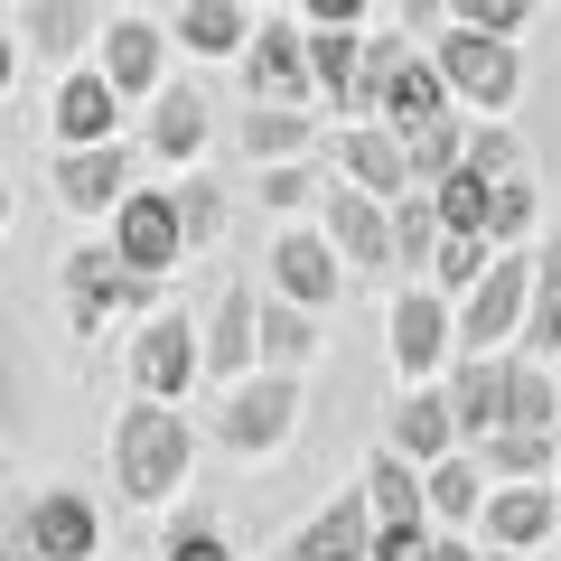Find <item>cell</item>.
Instances as JSON below:
<instances>
[{
    "label": "cell",
    "instance_id": "cb8c5ba5",
    "mask_svg": "<svg viewBox=\"0 0 561 561\" xmlns=\"http://www.w3.org/2000/svg\"><path fill=\"white\" fill-rule=\"evenodd\" d=\"M253 356L272 365V375H300V365L319 356V309L272 300V290H262V300H253Z\"/></svg>",
    "mask_w": 561,
    "mask_h": 561
},
{
    "label": "cell",
    "instance_id": "836d02e7",
    "mask_svg": "<svg viewBox=\"0 0 561 561\" xmlns=\"http://www.w3.org/2000/svg\"><path fill=\"white\" fill-rule=\"evenodd\" d=\"M486 262H496L486 234H440V253H431V290H440V300H468V290L486 280Z\"/></svg>",
    "mask_w": 561,
    "mask_h": 561
},
{
    "label": "cell",
    "instance_id": "44dd1931",
    "mask_svg": "<svg viewBox=\"0 0 561 561\" xmlns=\"http://www.w3.org/2000/svg\"><path fill=\"white\" fill-rule=\"evenodd\" d=\"M449 412H459V449L505 431V356H459L449 365Z\"/></svg>",
    "mask_w": 561,
    "mask_h": 561
},
{
    "label": "cell",
    "instance_id": "ba28073f",
    "mask_svg": "<svg viewBox=\"0 0 561 561\" xmlns=\"http://www.w3.org/2000/svg\"><path fill=\"white\" fill-rule=\"evenodd\" d=\"M262 290H272V300H300V309H337V290H346L337 243H328L319 225L272 234V253H262Z\"/></svg>",
    "mask_w": 561,
    "mask_h": 561
},
{
    "label": "cell",
    "instance_id": "816d5d0a",
    "mask_svg": "<svg viewBox=\"0 0 561 561\" xmlns=\"http://www.w3.org/2000/svg\"><path fill=\"white\" fill-rule=\"evenodd\" d=\"M552 486H561V459H552Z\"/></svg>",
    "mask_w": 561,
    "mask_h": 561
},
{
    "label": "cell",
    "instance_id": "83f0119b",
    "mask_svg": "<svg viewBox=\"0 0 561 561\" xmlns=\"http://www.w3.org/2000/svg\"><path fill=\"white\" fill-rule=\"evenodd\" d=\"M243 150H253L262 169L309 160V150H319V113H309V103H253V113H243Z\"/></svg>",
    "mask_w": 561,
    "mask_h": 561
},
{
    "label": "cell",
    "instance_id": "bcb514c9",
    "mask_svg": "<svg viewBox=\"0 0 561 561\" xmlns=\"http://www.w3.org/2000/svg\"><path fill=\"white\" fill-rule=\"evenodd\" d=\"M393 10H402L412 38H440V28H449V0H393Z\"/></svg>",
    "mask_w": 561,
    "mask_h": 561
},
{
    "label": "cell",
    "instance_id": "4316f807",
    "mask_svg": "<svg viewBox=\"0 0 561 561\" xmlns=\"http://www.w3.org/2000/svg\"><path fill=\"white\" fill-rule=\"evenodd\" d=\"M505 431H561V383L524 346H505Z\"/></svg>",
    "mask_w": 561,
    "mask_h": 561
},
{
    "label": "cell",
    "instance_id": "1f68e13d",
    "mask_svg": "<svg viewBox=\"0 0 561 561\" xmlns=\"http://www.w3.org/2000/svg\"><path fill=\"white\" fill-rule=\"evenodd\" d=\"M515 346H524V356H542V365L561 356V243H542V253H534V300H524Z\"/></svg>",
    "mask_w": 561,
    "mask_h": 561
},
{
    "label": "cell",
    "instance_id": "5bb4252c",
    "mask_svg": "<svg viewBox=\"0 0 561 561\" xmlns=\"http://www.w3.org/2000/svg\"><path fill=\"white\" fill-rule=\"evenodd\" d=\"M57 197L76 206V216H113L122 197H131V150L122 140H94V150H57Z\"/></svg>",
    "mask_w": 561,
    "mask_h": 561
},
{
    "label": "cell",
    "instance_id": "b9f144b4",
    "mask_svg": "<svg viewBox=\"0 0 561 561\" xmlns=\"http://www.w3.org/2000/svg\"><path fill=\"white\" fill-rule=\"evenodd\" d=\"M0 561H47L38 524H28V496H0Z\"/></svg>",
    "mask_w": 561,
    "mask_h": 561
},
{
    "label": "cell",
    "instance_id": "52a82bcc",
    "mask_svg": "<svg viewBox=\"0 0 561 561\" xmlns=\"http://www.w3.org/2000/svg\"><path fill=\"white\" fill-rule=\"evenodd\" d=\"M103 225H113V262H131L140 280H160V272H179V262H187L179 197H169V187H131V197H122Z\"/></svg>",
    "mask_w": 561,
    "mask_h": 561
},
{
    "label": "cell",
    "instance_id": "f35d334b",
    "mask_svg": "<svg viewBox=\"0 0 561 561\" xmlns=\"http://www.w3.org/2000/svg\"><path fill=\"white\" fill-rule=\"evenodd\" d=\"M468 169H478V179H534V169H524V140L505 131V122H468Z\"/></svg>",
    "mask_w": 561,
    "mask_h": 561
},
{
    "label": "cell",
    "instance_id": "f6af8a7d",
    "mask_svg": "<svg viewBox=\"0 0 561 561\" xmlns=\"http://www.w3.org/2000/svg\"><path fill=\"white\" fill-rule=\"evenodd\" d=\"M365 10H375V0H300L309 28H365Z\"/></svg>",
    "mask_w": 561,
    "mask_h": 561
},
{
    "label": "cell",
    "instance_id": "f5cc1de1",
    "mask_svg": "<svg viewBox=\"0 0 561 561\" xmlns=\"http://www.w3.org/2000/svg\"><path fill=\"white\" fill-rule=\"evenodd\" d=\"M0 10H10V0H0Z\"/></svg>",
    "mask_w": 561,
    "mask_h": 561
},
{
    "label": "cell",
    "instance_id": "d4e9b609",
    "mask_svg": "<svg viewBox=\"0 0 561 561\" xmlns=\"http://www.w3.org/2000/svg\"><path fill=\"white\" fill-rule=\"evenodd\" d=\"M84 38H103L94 0H20V47H38L47 66H76Z\"/></svg>",
    "mask_w": 561,
    "mask_h": 561
},
{
    "label": "cell",
    "instance_id": "d590c367",
    "mask_svg": "<svg viewBox=\"0 0 561 561\" xmlns=\"http://www.w3.org/2000/svg\"><path fill=\"white\" fill-rule=\"evenodd\" d=\"M431 206H440V234H486V179H478L468 160L431 187Z\"/></svg>",
    "mask_w": 561,
    "mask_h": 561
},
{
    "label": "cell",
    "instance_id": "ee69618b",
    "mask_svg": "<svg viewBox=\"0 0 561 561\" xmlns=\"http://www.w3.org/2000/svg\"><path fill=\"white\" fill-rule=\"evenodd\" d=\"M160 561H234V552H225V542L206 534V524H179V534L160 542Z\"/></svg>",
    "mask_w": 561,
    "mask_h": 561
},
{
    "label": "cell",
    "instance_id": "60d3db41",
    "mask_svg": "<svg viewBox=\"0 0 561 561\" xmlns=\"http://www.w3.org/2000/svg\"><path fill=\"white\" fill-rule=\"evenodd\" d=\"M534 20V0H449V28H486V38H515Z\"/></svg>",
    "mask_w": 561,
    "mask_h": 561
},
{
    "label": "cell",
    "instance_id": "7bdbcfd3",
    "mask_svg": "<svg viewBox=\"0 0 561 561\" xmlns=\"http://www.w3.org/2000/svg\"><path fill=\"white\" fill-rule=\"evenodd\" d=\"M365 561H431V524H375V552Z\"/></svg>",
    "mask_w": 561,
    "mask_h": 561
},
{
    "label": "cell",
    "instance_id": "8fae6325",
    "mask_svg": "<svg viewBox=\"0 0 561 561\" xmlns=\"http://www.w3.org/2000/svg\"><path fill=\"white\" fill-rule=\"evenodd\" d=\"M150 290H160V280H140L131 262H113V243L66 253V309H76V328H103V319H122V309H150Z\"/></svg>",
    "mask_w": 561,
    "mask_h": 561
},
{
    "label": "cell",
    "instance_id": "277c9868",
    "mask_svg": "<svg viewBox=\"0 0 561 561\" xmlns=\"http://www.w3.org/2000/svg\"><path fill=\"white\" fill-rule=\"evenodd\" d=\"M290 431H300V375L253 365L243 383H225V402H216V440H225V449L262 459V449H280Z\"/></svg>",
    "mask_w": 561,
    "mask_h": 561
},
{
    "label": "cell",
    "instance_id": "ab89813d",
    "mask_svg": "<svg viewBox=\"0 0 561 561\" xmlns=\"http://www.w3.org/2000/svg\"><path fill=\"white\" fill-rule=\"evenodd\" d=\"M328 197V179L309 160H272L262 169V206H280V216H300V206H319Z\"/></svg>",
    "mask_w": 561,
    "mask_h": 561
},
{
    "label": "cell",
    "instance_id": "7dc6e473",
    "mask_svg": "<svg viewBox=\"0 0 561 561\" xmlns=\"http://www.w3.org/2000/svg\"><path fill=\"white\" fill-rule=\"evenodd\" d=\"M431 561H486V542H468V534H431Z\"/></svg>",
    "mask_w": 561,
    "mask_h": 561
},
{
    "label": "cell",
    "instance_id": "2e32d148",
    "mask_svg": "<svg viewBox=\"0 0 561 561\" xmlns=\"http://www.w3.org/2000/svg\"><path fill=\"white\" fill-rule=\"evenodd\" d=\"M383 449H402L412 468L449 459V449H459V412H449V383H402V402H393V431H383Z\"/></svg>",
    "mask_w": 561,
    "mask_h": 561
},
{
    "label": "cell",
    "instance_id": "c3c4849f",
    "mask_svg": "<svg viewBox=\"0 0 561 561\" xmlns=\"http://www.w3.org/2000/svg\"><path fill=\"white\" fill-rule=\"evenodd\" d=\"M10 84H20V38L0 28V94H10Z\"/></svg>",
    "mask_w": 561,
    "mask_h": 561
},
{
    "label": "cell",
    "instance_id": "9a60e30c",
    "mask_svg": "<svg viewBox=\"0 0 561 561\" xmlns=\"http://www.w3.org/2000/svg\"><path fill=\"white\" fill-rule=\"evenodd\" d=\"M365 552H375V505H365V486H346L337 505H319L300 534L280 542V561H365Z\"/></svg>",
    "mask_w": 561,
    "mask_h": 561
},
{
    "label": "cell",
    "instance_id": "7402d4cb",
    "mask_svg": "<svg viewBox=\"0 0 561 561\" xmlns=\"http://www.w3.org/2000/svg\"><path fill=\"white\" fill-rule=\"evenodd\" d=\"M216 103L197 94V84H160V94H150V150H160L169 169H197V150H206V131H216Z\"/></svg>",
    "mask_w": 561,
    "mask_h": 561
},
{
    "label": "cell",
    "instance_id": "3957f363",
    "mask_svg": "<svg viewBox=\"0 0 561 561\" xmlns=\"http://www.w3.org/2000/svg\"><path fill=\"white\" fill-rule=\"evenodd\" d=\"M524 300H534V253L524 243H496L486 280L459 300V356H505L524 328Z\"/></svg>",
    "mask_w": 561,
    "mask_h": 561
},
{
    "label": "cell",
    "instance_id": "e575fe53",
    "mask_svg": "<svg viewBox=\"0 0 561 561\" xmlns=\"http://www.w3.org/2000/svg\"><path fill=\"white\" fill-rule=\"evenodd\" d=\"M431 253H440V206H431V187H412V197H393V262L431 272Z\"/></svg>",
    "mask_w": 561,
    "mask_h": 561
},
{
    "label": "cell",
    "instance_id": "8992f818",
    "mask_svg": "<svg viewBox=\"0 0 561 561\" xmlns=\"http://www.w3.org/2000/svg\"><path fill=\"white\" fill-rule=\"evenodd\" d=\"M206 375V337L187 328V309H150L131 337V393L150 402H187V383Z\"/></svg>",
    "mask_w": 561,
    "mask_h": 561
},
{
    "label": "cell",
    "instance_id": "d6a6232c",
    "mask_svg": "<svg viewBox=\"0 0 561 561\" xmlns=\"http://www.w3.org/2000/svg\"><path fill=\"white\" fill-rule=\"evenodd\" d=\"M402 140V160H412V187H440L449 169L468 160V113H440V122H421V131H393Z\"/></svg>",
    "mask_w": 561,
    "mask_h": 561
},
{
    "label": "cell",
    "instance_id": "74e56055",
    "mask_svg": "<svg viewBox=\"0 0 561 561\" xmlns=\"http://www.w3.org/2000/svg\"><path fill=\"white\" fill-rule=\"evenodd\" d=\"M169 197H179V234H187V253L225 234V197H216V179H197V169H187V179L169 187Z\"/></svg>",
    "mask_w": 561,
    "mask_h": 561
},
{
    "label": "cell",
    "instance_id": "d6986e66",
    "mask_svg": "<svg viewBox=\"0 0 561 561\" xmlns=\"http://www.w3.org/2000/svg\"><path fill=\"white\" fill-rule=\"evenodd\" d=\"M309 84H319L328 113L365 122V28H309Z\"/></svg>",
    "mask_w": 561,
    "mask_h": 561
},
{
    "label": "cell",
    "instance_id": "f1b7e54d",
    "mask_svg": "<svg viewBox=\"0 0 561 561\" xmlns=\"http://www.w3.org/2000/svg\"><path fill=\"white\" fill-rule=\"evenodd\" d=\"M552 459H561V431H486V440H478V468H486V486L552 478Z\"/></svg>",
    "mask_w": 561,
    "mask_h": 561
},
{
    "label": "cell",
    "instance_id": "4dcf8cb0",
    "mask_svg": "<svg viewBox=\"0 0 561 561\" xmlns=\"http://www.w3.org/2000/svg\"><path fill=\"white\" fill-rule=\"evenodd\" d=\"M365 505H375V524H431L421 468L402 459V449H375V459H365Z\"/></svg>",
    "mask_w": 561,
    "mask_h": 561
},
{
    "label": "cell",
    "instance_id": "e0dca14e",
    "mask_svg": "<svg viewBox=\"0 0 561 561\" xmlns=\"http://www.w3.org/2000/svg\"><path fill=\"white\" fill-rule=\"evenodd\" d=\"M47 122H57V150H94V140H122V94L103 84V66H76V76L57 84V103H47Z\"/></svg>",
    "mask_w": 561,
    "mask_h": 561
},
{
    "label": "cell",
    "instance_id": "30bf717a",
    "mask_svg": "<svg viewBox=\"0 0 561 561\" xmlns=\"http://www.w3.org/2000/svg\"><path fill=\"white\" fill-rule=\"evenodd\" d=\"M319 234L337 243L346 272H393V206L365 197V187L328 179V197H319Z\"/></svg>",
    "mask_w": 561,
    "mask_h": 561
},
{
    "label": "cell",
    "instance_id": "7a4b0ae2",
    "mask_svg": "<svg viewBox=\"0 0 561 561\" xmlns=\"http://www.w3.org/2000/svg\"><path fill=\"white\" fill-rule=\"evenodd\" d=\"M431 66H440L449 103H459V113H478V122L515 113V94H524L515 38H486V28H440V38H431Z\"/></svg>",
    "mask_w": 561,
    "mask_h": 561
},
{
    "label": "cell",
    "instance_id": "f546056e",
    "mask_svg": "<svg viewBox=\"0 0 561 561\" xmlns=\"http://www.w3.org/2000/svg\"><path fill=\"white\" fill-rule=\"evenodd\" d=\"M179 38H187V57H243L253 47V0H187Z\"/></svg>",
    "mask_w": 561,
    "mask_h": 561
},
{
    "label": "cell",
    "instance_id": "ffe728a7",
    "mask_svg": "<svg viewBox=\"0 0 561 561\" xmlns=\"http://www.w3.org/2000/svg\"><path fill=\"white\" fill-rule=\"evenodd\" d=\"M28 524H38L47 561H94V542H103L94 496H76V486H38V496H28Z\"/></svg>",
    "mask_w": 561,
    "mask_h": 561
},
{
    "label": "cell",
    "instance_id": "681fc988",
    "mask_svg": "<svg viewBox=\"0 0 561 561\" xmlns=\"http://www.w3.org/2000/svg\"><path fill=\"white\" fill-rule=\"evenodd\" d=\"M486 561H534V552H486Z\"/></svg>",
    "mask_w": 561,
    "mask_h": 561
},
{
    "label": "cell",
    "instance_id": "8d00e7d4",
    "mask_svg": "<svg viewBox=\"0 0 561 561\" xmlns=\"http://www.w3.org/2000/svg\"><path fill=\"white\" fill-rule=\"evenodd\" d=\"M534 234V179H486V243Z\"/></svg>",
    "mask_w": 561,
    "mask_h": 561
},
{
    "label": "cell",
    "instance_id": "9c48e42d",
    "mask_svg": "<svg viewBox=\"0 0 561 561\" xmlns=\"http://www.w3.org/2000/svg\"><path fill=\"white\" fill-rule=\"evenodd\" d=\"M243 94L253 103H309L319 113V84H309V28L300 20H262L253 47H243Z\"/></svg>",
    "mask_w": 561,
    "mask_h": 561
},
{
    "label": "cell",
    "instance_id": "7c38bea8",
    "mask_svg": "<svg viewBox=\"0 0 561 561\" xmlns=\"http://www.w3.org/2000/svg\"><path fill=\"white\" fill-rule=\"evenodd\" d=\"M328 169H337L346 187H365V197H412V160H402V140L383 131V122H337V140H328Z\"/></svg>",
    "mask_w": 561,
    "mask_h": 561
},
{
    "label": "cell",
    "instance_id": "f907efd6",
    "mask_svg": "<svg viewBox=\"0 0 561 561\" xmlns=\"http://www.w3.org/2000/svg\"><path fill=\"white\" fill-rule=\"evenodd\" d=\"M0 225H10V197H0Z\"/></svg>",
    "mask_w": 561,
    "mask_h": 561
},
{
    "label": "cell",
    "instance_id": "4fadbf2b",
    "mask_svg": "<svg viewBox=\"0 0 561 561\" xmlns=\"http://www.w3.org/2000/svg\"><path fill=\"white\" fill-rule=\"evenodd\" d=\"M552 524H561V486H552V478H524V486H486L478 542H486V552H534V542H552Z\"/></svg>",
    "mask_w": 561,
    "mask_h": 561
},
{
    "label": "cell",
    "instance_id": "ac0fdd59",
    "mask_svg": "<svg viewBox=\"0 0 561 561\" xmlns=\"http://www.w3.org/2000/svg\"><path fill=\"white\" fill-rule=\"evenodd\" d=\"M94 66H103V84H113L122 103H131V94H160V76H169V28H160V20H113Z\"/></svg>",
    "mask_w": 561,
    "mask_h": 561
},
{
    "label": "cell",
    "instance_id": "484cf974",
    "mask_svg": "<svg viewBox=\"0 0 561 561\" xmlns=\"http://www.w3.org/2000/svg\"><path fill=\"white\" fill-rule=\"evenodd\" d=\"M421 496H431V515L459 534V524H478L486 515V468H478V449H449V459H431L421 468Z\"/></svg>",
    "mask_w": 561,
    "mask_h": 561
},
{
    "label": "cell",
    "instance_id": "6da1fadb",
    "mask_svg": "<svg viewBox=\"0 0 561 561\" xmlns=\"http://www.w3.org/2000/svg\"><path fill=\"white\" fill-rule=\"evenodd\" d=\"M197 468V431H187L179 402L131 393V412H113V486L122 505H169Z\"/></svg>",
    "mask_w": 561,
    "mask_h": 561
},
{
    "label": "cell",
    "instance_id": "603a6c76",
    "mask_svg": "<svg viewBox=\"0 0 561 561\" xmlns=\"http://www.w3.org/2000/svg\"><path fill=\"white\" fill-rule=\"evenodd\" d=\"M197 337H206V375H225V383H243V375H253V280H225V290H216V319H206L197 328Z\"/></svg>",
    "mask_w": 561,
    "mask_h": 561
},
{
    "label": "cell",
    "instance_id": "5b68a950",
    "mask_svg": "<svg viewBox=\"0 0 561 561\" xmlns=\"http://www.w3.org/2000/svg\"><path fill=\"white\" fill-rule=\"evenodd\" d=\"M383 346H393L402 383H440V365L459 356V309H449L431 280H412V290L393 300V319H383Z\"/></svg>",
    "mask_w": 561,
    "mask_h": 561
}]
</instances>
